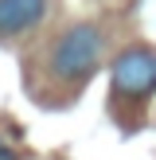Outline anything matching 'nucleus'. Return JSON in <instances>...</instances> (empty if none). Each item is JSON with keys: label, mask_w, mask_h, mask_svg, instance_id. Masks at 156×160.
<instances>
[{"label": "nucleus", "mask_w": 156, "mask_h": 160, "mask_svg": "<svg viewBox=\"0 0 156 160\" xmlns=\"http://www.w3.org/2000/svg\"><path fill=\"white\" fill-rule=\"evenodd\" d=\"M51 0H0V39H12L31 31L47 16Z\"/></svg>", "instance_id": "obj_3"}, {"label": "nucleus", "mask_w": 156, "mask_h": 160, "mask_svg": "<svg viewBox=\"0 0 156 160\" xmlns=\"http://www.w3.org/2000/svg\"><path fill=\"white\" fill-rule=\"evenodd\" d=\"M113 94L117 98H148L156 90V51L129 47L113 59Z\"/></svg>", "instance_id": "obj_2"}, {"label": "nucleus", "mask_w": 156, "mask_h": 160, "mask_svg": "<svg viewBox=\"0 0 156 160\" xmlns=\"http://www.w3.org/2000/svg\"><path fill=\"white\" fill-rule=\"evenodd\" d=\"M0 160H20V156H16L12 145H4V141H0Z\"/></svg>", "instance_id": "obj_4"}, {"label": "nucleus", "mask_w": 156, "mask_h": 160, "mask_svg": "<svg viewBox=\"0 0 156 160\" xmlns=\"http://www.w3.org/2000/svg\"><path fill=\"white\" fill-rule=\"evenodd\" d=\"M101 62V31L94 23H74L66 28L51 47V74L59 82H86Z\"/></svg>", "instance_id": "obj_1"}]
</instances>
